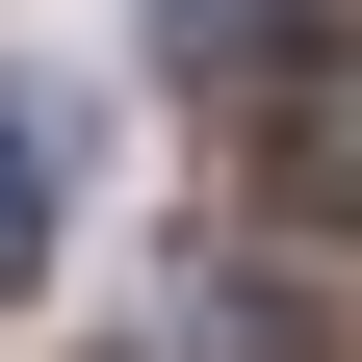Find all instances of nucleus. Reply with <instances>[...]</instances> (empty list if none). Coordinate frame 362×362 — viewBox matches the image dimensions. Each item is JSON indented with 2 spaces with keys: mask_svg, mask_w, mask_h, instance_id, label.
<instances>
[{
  "mask_svg": "<svg viewBox=\"0 0 362 362\" xmlns=\"http://www.w3.org/2000/svg\"><path fill=\"white\" fill-rule=\"evenodd\" d=\"M285 233H362V0H310V78H285Z\"/></svg>",
  "mask_w": 362,
  "mask_h": 362,
  "instance_id": "1",
  "label": "nucleus"
},
{
  "mask_svg": "<svg viewBox=\"0 0 362 362\" xmlns=\"http://www.w3.org/2000/svg\"><path fill=\"white\" fill-rule=\"evenodd\" d=\"M310 0H181V78H233V52H285Z\"/></svg>",
  "mask_w": 362,
  "mask_h": 362,
  "instance_id": "2",
  "label": "nucleus"
},
{
  "mask_svg": "<svg viewBox=\"0 0 362 362\" xmlns=\"http://www.w3.org/2000/svg\"><path fill=\"white\" fill-rule=\"evenodd\" d=\"M52 259V156H26V104H0V285Z\"/></svg>",
  "mask_w": 362,
  "mask_h": 362,
  "instance_id": "3",
  "label": "nucleus"
}]
</instances>
